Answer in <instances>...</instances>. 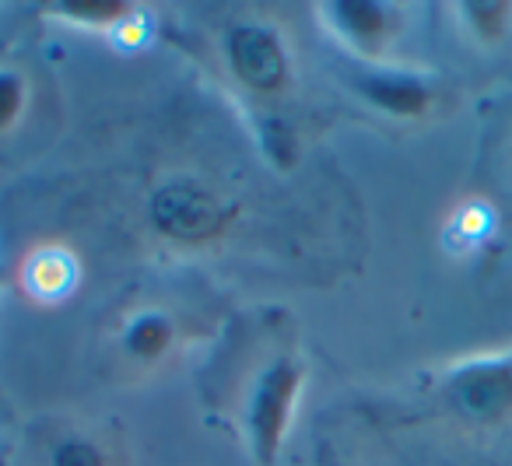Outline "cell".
<instances>
[{"label": "cell", "mask_w": 512, "mask_h": 466, "mask_svg": "<svg viewBox=\"0 0 512 466\" xmlns=\"http://www.w3.org/2000/svg\"><path fill=\"white\" fill-rule=\"evenodd\" d=\"M306 386V372L295 358H274L253 379L246 400V442L260 466H274L285 449L288 428L295 421V403Z\"/></svg>", "instance_id": "1"}, {"label": "cell", "mask_w": 512, "mask_h": 466, "mask_svg": "<svg viewBox=\"0 0 512 466\" xmlns=\"http://www.w3.org/2000/svg\"><path fill=\"white\" fill-rule=\"evenodd\" d=\"M225 64L253 95H278L292 78V53L281 32L264 22H239L228 29Z\"/></svg>", "instance_id": "2"}, {"label": "cell", "mask_w": 512, "mask_h": 466, "mask_svg": "<svg viewBox=\"0 0 512 466\" xmlns=\"http://www.w3.org/2000/svg\"><path fill=\"white\" fill-rule=\"evenodd\" d=\"M323 25L358 57H383L397 36V8L379 0H330L320 4Z\"/></svg>", "instance_id": "3"}, {"label": "cell", "mask_w": 512, "mask_h": 466, "mask_svg": "<svg viewBox=\"0 0 512 466\" xmlns=\"http://www.w3.org/2000/svg\"><path fill=\"white\" fill-rule=\"evenodd\" d=\"M355 88L365 102H372L376 109L393 113V116L425 113L428 99H432L425 81L407 71H393V67H372V71H365L362 78L355 81Z\"/></svg>", "instance_id": "4"}, {"label": "cell", "mask_w": 512, "mask_h": 466, "mask_svg": "<svg viewBox=\"0 0 512 466\" xmlns=\"http://www.w3.org/2000/svg\"><path fill=\"white\" fill-rule=\"evenodd\" d=\"M176 344V323L165 312L144 309L137 316H130V323L123 326V351L137 361H158L172 351Z\"/></svg>", "instance_id": "5"}, {"label": "cell", "mask_w": 512, "mask_h": 466, "mask_svg": "<svg viewBox=\"0 0 512 466\" xmlns=\"http://www.w3.org/2000/svg\"><path fill=\"white\" fill-rule=\"evenodd\" d=\"M57 18L71 25H85V29H116V25L134 22L137 8L127 0H67L57 4Z\"/></svg>", "instance_id": "6"}, {"label": "cell", "mask_w": 512, "mask_h": 466, "mask_svg": "<svg viewBox=\"0 0 512 466\" xmlns=\"http://www.w3.org/2000/svg\"><path fill=\"white\" fill-rule=\"evenodd\" d=\"M25 109H29V81L11 67H0V134L15 130Z\"/></svg>", "instance_id": "7"}, {"label": "cell", "mask_w": 512, "mask_h": 466, "mask_svg": "<svg viewBox=\"0 0 512 466\" xmlns=\"http://www.w3.org/2000/svg\"><path fill=\"white\" fill-rule=\"evenodd\" d=\"M50 466H109V452L88 435H67L53 445Z\"/></svg>", "instance_id": "8"}, {"label": "cell", "mask_w": 512, "mask_h": 466, "mask_svg": "<svg viewBox=\"0 0 512 466\" xmlns=\"http://www.w3.org/2000/svg\"><path fill=\"white\" fill-rule=\"evenodd\" d=\"M467 18L470 25H477L481 29L484 39H495L498 36V25H505V4H467Z\"/></svg>", "instance_id": "9"}]
</instances>
